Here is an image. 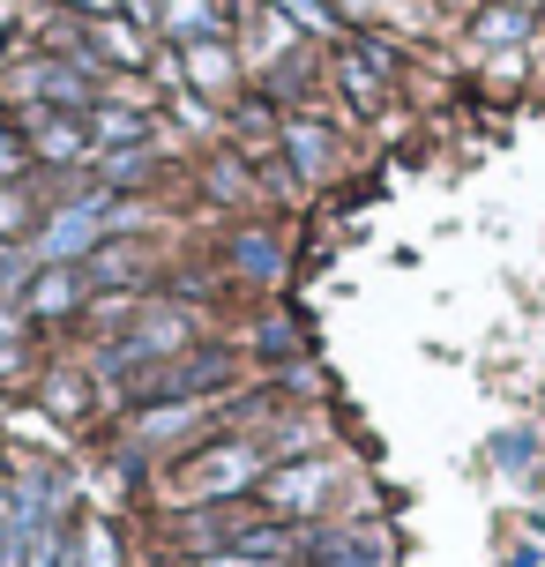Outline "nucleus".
<instances>
[{
  "label": "nucleus",
  "instance_id": "nucleus-17",
  "mask_svg": "<svg viewBox=\"0 0 545 567\" xmlns=\"http://www.w3.org/2000/svg\"><path fill=\"white\" fill-rule=\"evenodd\" d=\"M23 567H83V530H68V515H53V523L30 538Z\"/></svg>",
  "mask_w": 545,
  "mask_h": 567
},
{
  "label": "nucleus",
  "instance_id": "nucleus-18",
  "mask_svg": "<svg viewBox=\"0 0 545 567\" xmlns=\"http://www.w3.org/2000/svg\"><path fill=\"white\" fill-rule=\"evenodd\" d=\"M232 269H247L255 284H277V277H285V247H277V231H239V239H232Z\"/></svg>",
  "mask_w": 545,
  "mask_h": 567
},
{
  "label": "nucleus",
  "instance_id": "nucleus-29",
  "mask_svg": "<svg viewBox=\"0 0 545 567\" xmlns=\"http://www.w3.org/2000/svg\"><path fill=\"white\" fill-rule=\"evenodd\" d=\"M23 367V343H0V373H16Z\"/></svg>",
  "mask_w": 545,
  "mask_h": 567
},
{
  "label": "nucleus",
  "instance_id": "nucleus-26",
  "mask_svg": "<svg viewBox=\"0 0 545 567\" xmlns=\"http://www.w3.org/2000/svg\"><path fill=\"white\" fill-rule=\"evenodd\" d=\"M187 567H269V560H255V553H239V545H225V553H202V560H187Z\"/></svg>",
  "mask_w": 545,
  "mask_h": 567
},
{
  "label": "nucleus",
  "instance_id": "nucleus-1",
  "mask_svg": "<svg viewBox=\"0 0 545 567\" xmlns=\"http://www.w3.org/2000/svg\"><path fill=\"white\" fill-rule=\"evenodd\" d=\"M269 441H255V433H217V441H202V449L173 455V493L179 501H195V508H225V501H247L261 478H269Z\"/></svg>",
  "mask_w": 545,
  "mask_h": 567
},
{
  "label": "nucleus",
  "instance_id": "nucleus-16",
  "mask_svg": "<svg viewBox=\"0 0 545 567\" xmlns=\"http://www.w3.org/2000/svg\"><path fill=\"white\" fill-rule=\"evenodd\" d=\"M531 23H538V16H523V8H508V0H493V8L471 16V45H479V53H508V45L531 38Z\"/></svg>",
  "mask_w": 545,
  "mask_h": 567
},
{
  "label": "nucleus",
  "instance_id": "nucleus-9",
  "mask_svg": "<svg viewBox=\"0 0 545 567\" xmlns=\"http://www.w3.org/2000/svg\"><path fill=\"white\" fill-rule=\"evenodd\" d=\"M150 269H157V247H150L143 231H120V239H105V247L83 261V277L97 284V291H120V299H127Z\"/></svg>",
  "mask_w": 545,
  "mask_h": 567
},
{
  "label": "nucleus",
  "instance_id": "nucleus-3",
  "mask_svg": "<svg viewBox=\"0 0 545 567\" xmlns=\"http://www.w3.org/2000/svg\"><path fill=\"white\" fill-rule=\"evenodd\" d=\"M105 239H113L105 231V187H83V195L45 209V225L30 231V255L38 261H90Z\"/></svg>",
  "mask_w": 545,
  "mask_h": 567
},
{
  "label": "nucleus",
  "instance_id": "nucleus-32",
  "mask_svg": "<svg viewBox=\"0 0 545 567\" xmlns=\"http://www.w3.org/2000/svg\"><path fill=\"white\" fill-rule=\"evenodd\" d=\"M508 8H523V16H538V8H545V0H508Z\"/></svg>",
  "mask_w": 545,
  "mask_h": 567
},
{
  "label": "nucleus",
  "instance_id": "nucleus-15",
  "mask_svg": "<svg viewBox=\"0 0 545 567\" xmlns=\"http://www.w3.org/2000/svg\"><path fill=\"white\" fill-rule=\"evenodd\" d=\"M38 403H45V411H53L60 425H83L90 411H97V373H75V367L45 373V389H38Z\"/></svg>",
  "mask_w": 545,
  "mask_h": 567
},
{
  "label": "nucleus",
  "instance_id": "nucleus-24",
  "mask_svg": "<svg viewBox=\"0 0 545 567\" xmlns=\"http://www.w3.org/2000/svg\"><path fill=\"white\" fill-rule=\"evenodd\" d=\"M299 337H291V321H261V359H291Z\"/></svg>",
  "mask_w": 545,
  "mask_h": 567
},
{
  "label": "nucleus",
  "instance_id": "nucleus-20",
  "mask_svg": "<svg viewBox=\"0 0 545 567\" xmlns=\"http://www.w3.org/2000/svg\"><path fill=\"white\" fill-rule=\"evenodd\" d=\"M38 277L30 239H0V307H23V284Z\"/></svg>",
  "mask_w": 545,
  "mask_h": 567
},
{
  "label": "nucleus",
  "instance_id": "nucleus-13",
  "mask_svg": "<svg viewBox=\"0 0 545 567\" xmlns=\"http://www.w3.org/2000/svg\"><path fill=\"white\" fill-rule=\"evenodd\" d=\"M90 142L97 150H127V142H157V120L143 113V105H127V97H97L90 105Z\"/></svg>",
  "mask_w": 545,
  "mask_h": 567
},
{
  "label": "nucleus",
  "instance_id": "nucleus-31",
  "mask_svg": "<svg viewBox=\"0 0 545 567\" xmlns=\"http://www.w3.org/2000/svg\"><path fill=\"white\" fill-rule=\"evenodd\" d=\"M0 538H8V485H0Z\"/></svg>",
  "mask_w": 545,
  "mask_h": 567
},
{
  "label": "nucleus",
  "instance_id": "nucleus-19",
  "mask_svg": "<svg viewBox=\"0 0 545 567\" xmlns=\"http://www.w3.org/2000/svg\"><path fill=\"white\" fill-rule=\"evenodd\" d=\"M38 225H45L38 187H30V179H8V187H0V239H30Z\"/></svg>",
  "mask_w": 545,
  "mask_h": 567
},
{
  "label": "nucleus",
  "instance_id": "nucleus-11",
  "mask_svg": "<svg viewBox=\"0 0 545 567\" xmlns=\"http://www.w3.org/2000/svg\"><path fill=\"white\" fill-rule=\"evenodd\" d=\"M165 165V142H127V150H97L90 157V187H105V195H135L150 187Z\"/></svg>",
  "mask_w": 545,
  "mask_h": 567
},
{
  "label": "nucleus",
  "instance_id": "nucleus-2",
  "mask_svg": "<svg viewBox=\"0 0 545 567\" xmlns=\"http://www.w3.org/2000/svg\"><path fill=\"white\" fill-rule=\"evenodd\" d=\"M0 90H8L23 113H90V105L105 97V75L83 68V60H68V53H30L0 75Z\"/></svg>",
  "mask_w": 545,
  "mask_h": 567
},
{
  "label": "nucleus",
  "instance_id": "nucleus-23",
  "mask_svg": "<svg viewBox=\"0 0 545 567\" xmlns=\"http://www.w3.org/2000/svg\"><path fill=\"white\" fill-rule=\"evenodd\" d=\"M8 179H30V142H23L16 120H0V187Z\"/></svg>",
  "mask_w": 545,
  "mask_h": 567
},
{
  "label": "nucleus",
  "instance_id": "nucleus-4",
  "mask_svg": "<svg viewBox=\"0 0 545 567\" xmlns=\"http://www.w3.org/2000/svg\"><path fill=\"white\" fill-rule=\"evenodd\" d=\"M261 508L277 515V523H299V515H321L329 508V493H337V463L329 455H291V463H269V478L255 485Z\"/></svg>",
  "mask_w": 545,
  "mask_h": 567
},
{
  "label": "nucleus",
  "instance_id": "nucleus-28",
  "mask_svg": "<svg viewBox=\"0 0 545 567\" xmlns=\"http://www.w3.org/2000/svg\"><path fill=\"white\" fill-rule=\"evenodd\" d=\"M501 567H538V553H531V545H516V553H501Z\"/></svg>",
  "mask_w": 545,
  "mask_h": 567
},
{
  "label": "nucleus",
  "instance_id": "nucleus-7",
  "mask_svg": "<svg viewBox=\"0 0 545 567\" xmlns=\"http://www.w3.org/2000/svg\"><path fill=\"white\" fill-rule=\"evenodd\" d=\"M83 299H90L83 261H38V277L23 284V313L30 321H68V313H83Z\"/></svg>",
  "mask_w": 545,
  "mask_h": 567
},
{
  "label": "nucleus",
  "instance_id": "nucleus-30",
  "mask_svg": "<svg viewBox=\"0 0 545 567\" xmlns=\"http://www.w3.org/2000/svg\"><path fill=\"white\" fill-rule=\"evenodd\" d=\"M337 16H351V23H359V16H373V0H337Z\"/></svg>",
  "mask_w": 545,
  "mask_h": 567
},
{
  "label": "nucleus",
  "instance_id": "nucleus-25",
  "mask_svg": "<svg viewBox=\"0 0 545 567\" xmlns=\"http://www.w3.org/2000/svg\"><path fill=\"white\" fill-rule=\"evenodd\" d=\"M493 455H501L508 471H523V463H531V433H501V441H493Z\"/></svg>",
  "mask_w": 545,
  "mask_h": 567
},
{
  "label": "nucleus",
  "instance_id": "nucleus-21",
  "mask_svg": "<svg viewBox=\"0 0 545 567\" xmlns=\"http://www.w3.org/2000/svg\"><path fill=\"white\" fill-rule=\"evenodd\" d=\"M277 16H291L299 30H315V38H337V0H269Z\"/></svg>",
  "mask_w": 545,
  "mask_h": 567
},
{
  "label": "nucleus",
  "instance_id": "nucleus-5",
  "mask_svg": "<svg viewBox=\"0 0 545 567\" xmlns=\"http://www.w3.org/2000/svg\"><path fill=\"white\" fill-rule=\"evenodd\" d=\"M16 127H23V142H30V165H45V172H83L90 157H97L83 113H23Z\"/></svg>",
  "mask_w": 545,
  "mask_h": 567
},
{
  "label": "nucleus",
  "instance_id": "nucleus-22",
  "mask_svg": "<svg viewBox=\"0 0 545 567\" xmlns=\"http://www.w3.org/2000/svg\"><path fill=\"white\" fill-rule=\"evenodd\" d=\"M202 187H209L217 202H247V195H255V179H247V165H239V157H217Z\"/></svg>",
  "mask_w": 545,
  "mask_h": 567
},
{
  "label": "nucleus",
  "instance_id": "nucleus-10",
  "mask_svg": "<svg viewBox=\"0 0 545 567\" xmlns=\"http://www.w3.org/2000/svg\"><path fill=\"white\" fill-rule=\"evenodd\" d=\"M179 83L195 90L202 105H209V97H232V83H239L232 38H195V45H179Z\"/></svg>",
  "mask_w": 545,
  "mask_h": 567
},
{
  "label": "nucleus",
  "instance_id": "nucleus-14",
  "mask_svg": "<svg viewBox=\"0 0 545 567\" xmlns=\"http://www.w3.org/2000/svg\"><path fill=\"white\" fill-rule=\"evenodd\" d=\"M157 30L195 45V38H225L232 16H225V0H157Z\"/></svg>",
  "mask_w": 545,
  "mask_h": 567
},
{
  "label": "nucleus",
  "instance_id": "nucleus-27",
  "mask_svg": "<svg viewBox=\"0 0 545 567\" xmlns=\"http://www.w3.org/2000/svg\"><path fill=\"white\" fill-rule=\"evenodd\" d=\"M68 8H75L83 23H105V16H120V0H68Z\"/></svg>",
  "mask_w": 545,
  "mask_h": 567
},
{
  "label": "nucleus",
  "instance_id": "nucleus-8",
  "mask_svg": "<svg viewBox=\"0 0 545 567\" xmlns=\"http://www.w3.org/2000/svg\"><path fill=\"white\" fill-rule=\"evenodd\" d=\"M299 560L307 567H389V538H381V523H345V530H315L299 545Z\"/></svg>",
  "mask_w": 545,
  "mask_h": 567
},
{
  "label": "nucleus",
  "instance_id": "nucleus-12",
  "mask_svg": "<svg viewBox=\"0 0 545 567\" xmlns=\"http://www.w3.org/2000/svg\"><path fill=\"white\" fill-rule=\"evenodd\" d=\"M277 150L291 157L299 179H329V172H337V135H329L321 120H285V127H277Z\"/></svg>",
  "mask_w": 545,
  "mask_h": 567
},
{
  "label": "nucleus",
  "instance_id": "nucleus-6",
  "mask_svg": "<svg viewBox=\"0 0 545 567\" xmlns=\"http://www.w3.org/2000/svg\"><path fill=\"white\" fill-rule=\"evenodd\" d=\"M83 68H97V75H135V68H150V30L127 23V16H105V23H83Z\"/></svg>",
  "mask_w": 545,
  "mask_h": 567
}]
</instances>
